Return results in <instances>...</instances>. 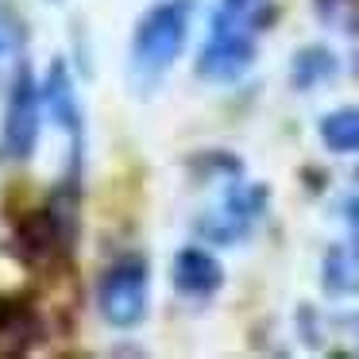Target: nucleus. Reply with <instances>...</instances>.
Masks as SVG:
<instances>
[{"label":"nucleus","mask_w":359,"mask_h":359,"mask_svg":"<svg viewBox=\"0 0 359 359\" xmlns=\"http://www.w3.org/2000/svg\"><path fill=\"white\" fill-rule=\"evenodd\" d=\"M194 0H163L140 20L132 39V78L151 89L186 50Z\"/></svg>","instance_id":"1"},{"label":"nucleus","mask_w":359,"mask_h":359,"mask_svg":"<svg viewBox=\"0 0 359 359\" xmlns=\"http://www.w3.org/2000/svg\"><path fill=\"white\" fill-rule=\"evenodd\" d=\"M320 286L328 297H355L359 294V243H336L325 251V263H320Z\"/></svg>","instance_id":"6"},{"label":"nucleus","mask_w":359,"mask_h":359,"mask_svg":"<svg viewBox=\"0 0 359 359\" xmlns=\"http://www.w3.org/2000/svg\"><path fill=\"white\" fill-rule=\"evenodd\" d=\"M336 70H340V62H336V55L325 47V43H309V47H302L294 55V62H290V81H294V89H317L325 86L328 78H336Z\"/></svg>","instance_id":"8"},{"label":"nucleus","mask_w":359,"mask_h":359,"mask_svg":"<svg viewBox=\"0 0 359 359\" xmlns=\"http://www.w3.org/2000/svg\"><path fill=\"white\" fill-rule=\"evenodd\" d=\"M344 220H348L351 240L359 243V197H348V201H344Z\"/></svg>","instance_id":"14"},{"label":"nucleus","mask_w":359,"mask_h":359,"mask_svg":"<svg viewBox=\"0 0 359 359\" xmlns=\"http://www.w3.org/2000/svg\"><path fill=\"white\" fill-rule=\"evenodd\" d=\"M317 313L309 309V305H302L297 309V325H302V336H305V344L309 348H320V340H325V332H320V320H313Z\"/></svg>","instance_id":"12"},{"label":"nucleus","mask_w":359,"mask_h":359,"mask_svg":"<svg viewBox=\"0 0 359 359\" xmlns=\"http://www.w3.org/2000/svg\"><path fill=\"white\" fill-rule=\"evenodd\" d=\"M317 132L332 155H359V104H344V109L328 112Z\"/></svg>","instance_id":"9"},{"label":"nucleus","mask_w":359,"mask_h":359,"mask_svg":"<svg viewBox=\"0 0 359 359\" xmlns=\"http://www.w3.org/2000/svg\"><path fill=\"white\" fill-rule=\"evenodd\" d=\"M43 101H47L50 116L66 128L70 135H78L81 128V109H78V93H74V81H70V70L62 62L50 66L47 74V86H43Z\"/></svg>","instance_id":"7"},{"label":"nucleus","mask_w":359,"mask_h":359,"mask_svg":"<svg viewBox=\"0 0 359 359\" xmlns=\"http://www.w3.org/2000/svg\"><path fill=\"white\" fill-rule=\"evenodd\" d=\"M174 286L186 297H212L224 286V266L205 248H182L174 255Z\"/></svg>","instance_id":"5"},{"label":"nucleus","mask_w":359,"mask_h":359,"mask_svg":"<svg viewBox=\"0 0 359 359\" xmlns=\"http://www.w3.org/2000/svg\"><path fill=\"white\" fill-rule=\"evenodd\" d=\"M97 309L116 328H135L147 317V263L140 255H124L101 274Z\"/></svg>","instance_id":"2"},{"label":"nucleus","mask_w":359,"mask_h":359,"mask_svg":"<svg viewBox=\"0 0 359 359\" xmlns=\"http://www.w3.org/2000/svg\"><path fill=\"white\" fill-rule=\"evenodd\" d=\"M336 328L344 332V340H351V351H359V313H344V317H336Z\"/></svg>","instance_id":"13"},{"label":"nucleus","mask_w":359,"mask_h":359,"mask_svg":"<svg viewBox=\"0 0 359 359\" xmlns=\"http://www.w3.org/2000/svg\"><path fill=\"white\" fill-rule=\"evenodd\" d=\"M0 50H4V39H0Z\"/></svg>","instance_id":"15"},{"label":"nucleus","mask_w":359,"mask_h":359,"mask_svg":"<svg viewBox=\"0 0 359 359\" xmlns=\"http://www.w3.org/2000/svg\"><path fill=\"white\" fill-rule=\"evenodd\" d=\"M313 8L325 24H340L351 35H359V0H313Z\"/></svg>","instance_id":"11"},{"label":"nucleus","mask_w":359,"mask_h":359,"mask_svg":"<svg viewBox=\"0 0 359 359\" xmlns=\"http://www.w3.org/2000/svg\"><path fill=\"white\" fill-rule=\"evenodd\" d=\"M35 140H39V93H35L32 74L20 70L12 81L8 109H4V151L12 158H27L35 151Z\"/></svg>","instance_id":"4"},{"label":"nucleus","mask_w":359,"mask_h":359,"mask_svg":"<svg viewBox=\"0 0 359 359\" xmlns=\"http://www.w3.org/2000/svg\"><path fill=\"white\" fill-rule=\"evenodd\" d=\"M251 220H243L240 212H232L228 205H220L217 212H205L201 220H197V236H201L205 243H212V248H232V243L248 240L251 236Z\"/></svg>","instance_id":"10"},{"label":"nucleus","mask_w":359,"mask_h":359,"mask_svg":"<svg viewBox=\"0 0 359 359\" xmlns=\"http://www.w3.org/2000/svg\"><path fill=\"white\" fill-rule=\"evenodd\" d=\"M259 35L243 32V27H220L212 24L209 27V39H205L201 55H197V74L205 81H236L251 70L259 55Z\"/></svg>","instance_id":"3"}]
</instances>
